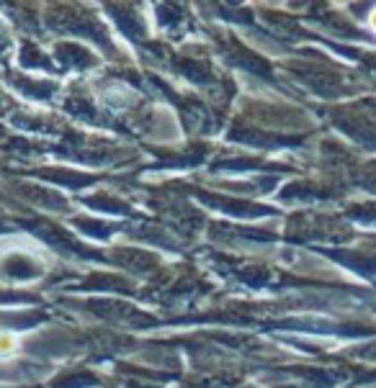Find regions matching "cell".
<instances>
[{"label":"cell","instance_id":"obj_1","mask_svg":"<svg viewBox=\"0 0 376 388\" xmlns=\"http://www.w3.org/2000/svg\"><path fill=\"white\" fill-rule=\"evenodd\" d=\"M16 347L13 334H0V355H11Z\"/></svg>","mask_w":376,"mask_h":388},{"label":"cell","instance_id":"obj_2","mask_svg":"<svg viewBox=\"0 0 376 388\" xmlns=\"http://www.w3.org/2000/svg\"><path fill=\"white\" fill-rule=\"evenodd\" d=\"M371 26H374V28H376V13H374V16H371Z\"/></svg>","mask_w":376,"mask_h":388}]
</instances>
